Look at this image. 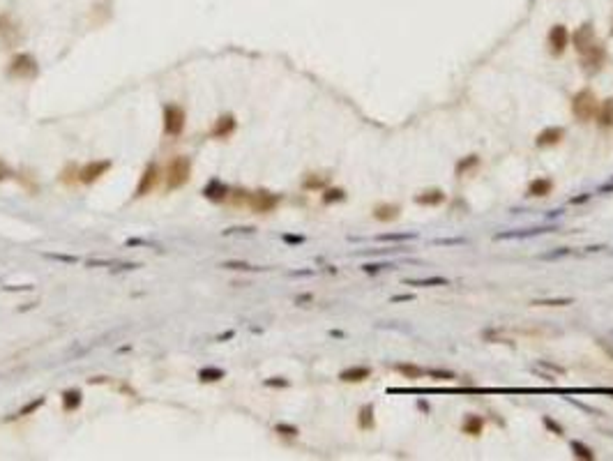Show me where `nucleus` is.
<instances>
[{"mask_svg": "<svg viewBox=\"0 0 613 461\" xmlns=\"http://www.w3.org/2000/svg\"><path fill=\"white\" fill-rule=\"evenodd\" d=\"M597 124L604 129L613 127V99H604L599 101V111H597Z\"/></svg>", "mask_w": 613, "mask_h": 461, "instance_id": "obj_16", "label": "nucleus"}, {"mask_svg": "<svg viewBox=\"0 0 613 461\" xmlns=\"http://www.w3.org/2000/svg\"><path fill=\"white\" fill-rule=\"evenodd\" d=\"M325 187V178H318L316 173H309L304 178V182H302V189H321Z\"/></svg>", "mask_w": 613, "mask_h": 461, "instance_id": "obj_28", "label": "nucleus"}, {"mask_svg": "<svg viewBox=\"0 0 613 461\" xmlns=\"http://www.w3.org/2000/svg\"><path fill=\"white\" fill-rule=\"evenodd\" d=\"M283 240H286V242H304L302 235H283Z\"/></svg>", "mask_w": 613, "mask_h": 461, "instance_id": "obj_37", "label": "nucleus"}, {"mask_svg": "<svg viewBox=\"0 0 613 461\" xmlns=\"http://www.w3.org/2000/svg\"><path fill=\"white\" fill-rule=\"evenodd\" d=\"M7 74H10V76H16V78L35 76V74H37V62L33 60V55L19 53V55H14V58H12L10 67H7Z\"/></svg>", "mask_w": 613, "mask_h": 461, "instance_id": "obj_5", "label": "nucleus"}, {"mask_svg": "<svg viewBox=\"0 0 613 461\" xmlns=\"http://www.w3.org/2000/svg\"><path fill=\"white\" fill-rule=\"evenodd\" d=\"M544 424H546V427L551 429V431L556 433V436H562V427H560V424H556V422H553L551 417H544Z\"/></svg>", "mask_w": 613, "mask_h": 461, "instance_id": "obj_33", "label": "nucleus"}, {"mask_svg": "<svg viewBox=\"0 0 613 461\" xmlns=\"http://www.w3.org/2000/svg\"><path fill=\"white\" fill-rule=\"evenodd\" d=\"M546 44H549V51H551V55H562L567 49V44H570V32H567L565 26H553L551 30H549L546 35Z\"/></svg>", "mask_w": 613, "mask_h": 461, "instance_id": "obj_7", "label": "nucleus"}, {"mask_svg": "<svg viewBox=\"0 0 613 461\" xmlns=\"http://www.w3.org/2000/svg\"><path fill=\"white\" fill-rule=\"evenodd\" d=\"M395 369H397V371L401 373V376L410 378V381H415V378H422L424 373H427V369L418 367V364H397Z\"/></svg>", "mask_w": 613, "mask_h": 461, "instance_id": "obj_23", "label": "nucleus"}, {"mask_svg": "<svg viewBox=\"0 0 613 461\" xmlns=\"http://www.w3.org/2000/svg\"><path fill=\"white\" fill-rule=\"evenodd\" d=\"M369 376H371V367H364V364H360V367H348V369H344V371L339 373V378L344 383H362V381H367Z\"/></svg>", "mask_w": 613, "mask_h": 461, "instance_id": "obj_14", "label": "nucleus"}, {"mask_svg": "<svg viewBox=\"0 0 613 461\" xmlns=\"http://www.w3.org/2000/svg\"><path fill=\"white\" fill-rule=\"evenodd\" d=\"M191 175V159L185 155H178L168 161L166 171H164V180H166V189H180L189 182Z\"/></svg>", "mask_w": 613, "mask_h": 461, "instance_id": "obj_2", "label": "nucleus"}, {"mask_svg": "<svg viewBox=\"0 0 613 461\" xmlns=\"http://www.w3.org/2000/svg\"><path fill=\"white\" fill-rule=\"evenodd\" d=\"M81 401H83V396H81L79 390H65L62 392V408L65 410H76L81 406Z\"/></svg>", "mask_w": 613, "mask_h": 461, "instance_id": "obj_22", "label": "nucleus"}, {"mask_svg": "<svg viewBox=\"0 0 613 461\" xmlns=\"http://www.w3.org/2000/svg\"><path fill=\"white\" fill-rule=\"evenodd\" d=\"M199 378L203 383H214V381H222L224 378V369H217V367H203L199 371Z\"/></svg>", "mask_w": 613, "mask_h": 461, "instance_id": "obj_25", "label": "nucleus"}, {"mask_svg": "<svg viewBox=\"0 0 613 461\" xmlns=\"http://www.w3.org/2000/svg\"><path fill=\"white\" fill-rule=\"evenodd\" d=\"M265 385H270V387H286L288 381H283V378H270V381H265Z\"/></svg>", "mask_w": 613, "mask_h": 461, "instance_id": "obj_35", "label": "nucleus"}, {"mask_svg": "<svg viewBox=\"0 0 613 461\" xmlns=\"http://www.w3.org/2000/svg\"><path fill=\"white\" fill-rule=\"evenodd\" d=\"M562 138H565V129L562 127H546V129H542V132L537 134L535 145L537 148H553V145H558Z\"/></svg>", "mask_w": 613, "mask_h": 461, "instance_id": "obj_11", "label": "nucleus"}, {"mask_svg": "<svg viewBox=\"0 0 613 461\" xmlns=\"http://www.w3.org/2000/svg\"><path fill=\"white\" fill-rule=\"evenodd\" d=\"M224 267L226 270H254V265L249 263H224Z\"/></svg>", "mask_w": 613, "mask_h": 461, "instance_id": "obj_32", "label": "nucleus"}, {"mask_svg": "<svg viewBox=\"0 0 613 461\" xmlns=\"http://www.w3.org/2000/svg\"><path fill=\"white\" fill-rule=\"evenodd\" d=\"M203 196L208 198V201H214V203H219V201H226V198H228V187L222 182V180L212 178L208 184H205V189H203Z\"/></svg>", "mask_w": 613, "mask_h": 461, "instance_id": "obj_13", "label": "nucleus"}, {"mask_svg": "<svg viewBox=\"0 0 613 461\" xmlns=\"http://www.w3.org/2000/svg\"><path fill=\"white\" fill-rule=\"evenodd\" d=\"M44 406V396H37V399H33V401H28V404L24 406V408H19L16 410L12 417H26V415H30V413H35L37 408H42Z\"/></svg>", "mask_w": 613, "mask_h": 461, "instance_id": "obj_26", "label": "nucleus"}, {"mask_svg": "<svg viewBox=\"0 0 613 461\" xmlns=\"http://www.w3.org/2000/svg\"><path fill=\"white\" fill-rule=\"evenodd\" d=\"M475 166H479V157L477 155H468V157H464V159H459L456 161V166H454L456 178H464V175L470 173Z\"/></svg>", "mask_w": 613, "mask_h": 461, "instance_id": "obj_21", "label": "nucleus"}, {"mask_svg": "<svg viewBox=\"0 0 613 461\" xmlns=\"http://www.w3.org/2000/svg\"><path fill=\"white\" fill-rule=\"evenodd\" d=\"M164 132L166 136H180L185 132V109L178 104H166L164 106Z\"/></svg>", "mask_w": 613, "mask_h": 461, "instance_id": "obj_3", "label": "nucleus"}, {"mask_svg": "<svg viewBox=\"0 0 613 461\" xmlns=\"http://www.w3.org/2000/svg\"><path fill=\"white\" fill-rule=\"evenodd\" d=\"M111 159H99V161H90V164H85L83 169L79 171V180L85 184L95 182V180H99L104 173H106L108 169H111Z\"/></svg>", "mask_w": 613, "mask_h": 461, "instance_id": "obj_9", "label": "nucleus"}, {"mask_svg": "<svg viewBox=\"0 0 613 461\" xmlns=\"http://www.w3.org/2000/svg\"><path fill=\"white\" fill-rule=\"evenodd\" d=\"M608 192H613V180H611V182H606L602 189H599V194H608Z\"/></svg>", "mask_w": 613, "mask_h": 461, "instance_id": "obj_38", "label": "nucleus"}, {"mask_svg": "<svg viewBox=\"0 0 613 461\" xmlns=\"http://www.w3.org/2000/svg\"><path fill=\"white\" fill-rule=\"evenodd\" d=\"M274 431L277 433H281V436H297V427H293V424H277L274 427Z\"/></svg>", "mask_w": 613, "mask_h": 461, "instance_id": "obj_31", "label": "nucleus"}, {"mask_svg": "<svg viewBox=\"0 0 613 461\" xmlns=\"http://www.w3.org/2000/svg\"><path fill=\"white\" fill-rule=\"evenodd\" d=\"M427 376L429 378H436V381H452V378H454V373H452V371H443V369H427Z\"/></svg>", "mask_w": 613, "mask_h": 461, "instance_id": "obj_30", "label": "nucleus"}, {"mask_svg": "<svg viewBox=\"0 0 613 461\" xmlns=\"http://www.w3.org/2000/svg\"><path fill=\"white\" fill-rule=\"evenodd\" d=\"M235 127H237V122H235V118H233L231 113L222 115V118H217V122H214L210 136H212V138H228L233 132H235Z\"/></svg>", "mask_w": 613, "mask_h": 461, "instance_id": "obj_12", "label": "nucleus"}, {"mask_svg": "<svg viewBox=\"0 0 613 461\" xmlns=\"http://www.w3.org/2000/svg\"><path fill=\"white\" fill-rule=\"evenodd\" d=\"M553 192V180L551 178H535L528 182V196H549Z\"/></svg>", "mask_w": 613, "mask_h": 461, "instance_id": "obj_15", "label": "nucleus"}, {"mask_svg": "<svg viewBox=\"0 0 613 461\" xmlns=\"http://www.w3.org/2000/svg\"><path fill=\"white\" fill-rule=\"evenodd\" d=\"M461 429H464V433H468V436H479L484 429V417L482 415H466L464 422H461Z\"/></svg>", "mask_w": 613, "mask_h": 461, "instance_id": "obj_18", "label": "nucleus"}, {"mask_svg": "<svg viewBox=\"0 0 613 461\" xmlns=\"http://www.w3.org/2000/svg\"><path fill=\"white\" fill-rule=\"evenodd\" d=\"M581 62H583V69L588 74H597L604 67V62H606V49H604L602 41H593L581 53Z\"/></svg>", "mask_w": 613, "mask_h": 461, "instance_id": "obj_4", "label": "nucleus"}, {"mask_svg": "<svg viewBox=\"0 0 613 461\" xmlns=\"http://www.w3.org/2000/svg\"><path fill=\"white\" fill-rule=\"evenodd\" d=\"M408 238H413L410 233H404V235H381L378 240H408Z\"/></svg>", "mask_w": 613, "mask_h": 461, "instance_id": "obj_36", "label": "nucleus"}, {"mask_svg": "<svg viewBox=\"0 0 613 461\" xmlns=\"http://www.w3.org/2000/svg\"><path fill=\"white\" fill-rule=\"evenodd\" d=\"M406 284H410V286H441V284H445V279H443V277H431V279H406Z\"/></svg>", "mask_w": 613, "mask_h": 461, "instance_id": "obj_29", "label": "nucleus"}, {"mask_svg": "<svg viewBox=\"0 0 613 461\" xmlns=\"http://www.w3.org/2000/svg\"><path fill=\"white\" fill-rule=\"evenodd\" d=\"M279 201H281V196H277V194L272 192H265V189H258V192H251L249 194V205L254 212H260V215H265V212H272L274 207L279 205Z\"/></svg>", "mask_w": 613, "mask_h": 461, "instance_id": "obj_6", "label": "nucleus"}, {"mask_svg": "<svg viewBox=\"0 0 613 461\" xmlns=\"http://www.w3.org/2000/svg\"><path fill=\"white\" fill-rule=\"evenodd\" d=\"M572 452H574V456H579V459H583V461L595 459V452L581 441H572Z\"/></svg>", "mask_w": 613, "mask_h": 461, "instance_id": "obj_24", "label": "nucleus"}, {"mask_svg": "<svg viewBox=\"0 0 613 461\" xmlns=\"http://www.w3.org/2000/svg\"><path fill=\"white\" fill-rule=\"evenodd\" d=\"M358 427L362 429V431H371L374 427H376V420H374V406L367 404L360 408V415H358Z\"/></svg>", "mask_w": 613, "mask_h": 461, "instance_id": "obj_20", "label": "nucleus"}, {"mask_svg": "<svg viewBox=\"0 0 613 461\" xmlns=\"http://www.w3.org/2000/svg\"><path fill=\"white\" fill-rule=\"evenodd\" d=\"M346 198V192L344 189H325V194H323V203L325 205H332V203H341Z\"/></svg>", "mask_w": 613, "mask_h": 461, "instance_id": "obj_27", "label": "nucleus"}, {"mask_svg": "<svg viewBox=\"0 0 613 461\" xmlns=\"http://www.w3.org/2000/svg\"><path fill=\"white\" fill-rule=\"evenodd\" d=\"M399 205H390V203H381L374 207V219L378 221H395L399 217Z\"/></svg>", "mask_w": 613, "mask_h": 461, "instance_id": "obj_17", "label": "nucleus"}, {"mask_svg": "<svg viewBox=\"0 0 613 461\" xmlns=\"http://www.w3.org/2000/svg\"><path fill=\"white\" fill-rule=\"evenodd\" d=\"M572 41H574V49H576V53H583L585 49H588L590 44L595 41V28H593V23H588L585 21L583 26H579L574 30V35H572Z\"/></svg>", "mask_w": 613, "mask_h": 461, "instance_id": "obj_10", "label": "nucleus"}, {"mask_svg": "<svg viewBox=\"0 0 613 461\" xmlns=\"http://www.w3.org/2000/svg\"><path fill=\"white\" fill-rule=\"evenodd\" d=\"M597 111H599V99L590 88H583V90H579L572 97V113H574L576 120H581V122L595 120L597 118Z\"/></svg>", "mask_w": 613, "mask_h": 461, "instance_id": "obj_1", "label": "nucleus"}, {"mask_svg": "<svg viewBox=\"0 0 613 461\" xmlns=\"http://www.w3.org/2000/svg\"><path fill=\"white\" fill-rule=\"evenodd\" d=\"M159 173H162V171H159V166L157 164H150L148 169L141 173V180H139V184H136L134 196H148V194L155 189V184L159 182V178H162Z\"/></svg>", "mask_w": 613, "mask_h": 461, "instance_id": "obj_8", "label": "nucleus"}, {"mask_svg": "<svg viewBox=\"0 0 613 461\" xmlns=\"http://www.w3.org/2000/svg\"><path fill=\"white\" fill-rule=\"evenodd\" d=\"M572 300H537L533 304H546V307H553V304H570Z\"/></svg>", "mask_w": 613, "mask_h": 461, "instance_id": "obj_34", "label": "nucleus"}, {"mask_svg": "<svg viewBox=\"0 0 613 461\" xmlns=\"http://www.w3.org/2000/svg\"><path fill=\"white\" fill-rule=\"evenodd\" d=\"M443 201H445V194L441 189H427V192L415 196V203H420V205H441Z\"/></svg>", "mask_w": 613, "mask_h": 461, "instance_id": "obj_19", "label": "nucleus"}]
</instances>
